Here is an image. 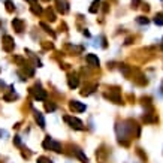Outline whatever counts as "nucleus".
Instances as JSON below:
<instances>
[{
    "instance_id": "f257e3e1",
    "label": "nucleus",
    "mask_w": 163,
    "mask_h": 163,
    "mask_svg": "<svg viewBox=\"0 0 163 163\" xmlns=\"http://www.w3.org/2000/svg\"><path fill=\"white\" fill-rule=\"evenodd\" d=\"M43 147L45 148H51V150H54V151H61V145L59 144V142H55V141H52L51 138H46V141L43 142Z\"/></svg>"
},
{
    "instance_id": "f03ea898",
    "label": "nucleus",
    "mask_w": 163,
    "mask_h": 163,
    "mask_svg": "<svg viewBox=\"0 0 163 163\" xmlns=\"http://www.w3.org/2000/svg\"><path fill=\"white\" fill-rule=\"evenodd\" d=\"M64 121H68L69 124L72 126V127H75L78 130H82L84 129V124H82V121H79L78 118H73V117H64Z\"/></svg>"
},
{
    "instance_id": "7ed1b4c3",
    "label": "nucleus",
    "mask_w": 163,
    "mask_h": 163,
    "mask_svg": "<svg viewBox=\"0 0 163 163\" xmlns=\"http://www.w3.org/2000/svg\"><path fill=\"white\" fill-rule=\"evenodd\" d=\"M32 91H33L34 97H36L37 100H43V99L46 97V93L43 91L42 88H37V87H34V88H33V90H32Z\"/></svg>"
},
{
    "instance_id": "20e7f679",
    "label": "nucleus",
    "mask_w": 163,
    "mask_h": 163,
    "mask_svg": "<svg viewBox=\"0 0 163 163\" xmlns=\"http://www.w3.org/2000/svg\"><path fill=\"white\" fill-rule=\"evenodd\" d=\"M70 109H73V111H86V105L79 103L78 100H72L70 102Z\"/></svg>"
},
{
    "instance_id": "39448f33",
    "label": "nucleus",
    "mask_w": 163,
    "mask_h": 163,
    "mask_svg": "<svg viewBox=\"0 0 163 163\" xmlns=\"http://www.w3.org/2000/svg\"><path fill=\"white\" fill-rule=\"evenodd\" d=\"M12 26H14V29H15L17 32H23V27H24V24H23V21H21V20H18V18H14V21H12Z\"/></svg>"
},
{
    "instance_id": "423d86ee",
    "label": "nucleus",
    "mask_w": 163,
    "mask_h": 163,
    "mask_svg": "<svg viewBox=\"0 0 163 163\" xmlns=\"http://www.w3.org/2000/svg\"><path fill=\"white\" fill-rule=\"evenodd\" d=\"M87 61H88L91 66H99V59L96 57L95 54H88V55H87Z\"/></svg>"
},
{
    "instance_id": "0eeeda50",
    "label": "nucleus",
    "mask_w": 163,
    "mask_h": 163,
    "mask_svg": "<svg viewBox=\"0 0 163 163\" xmlns=\"http://www.w3.org/2000/svg\"><path fill=\"white\" fill-rule=\"evenodd\" d=\"M34 118H36V121L39 123V126L41 127H45V120H43V115L41 114V112H34Z\"/></svg>"
},
{
    "instance_id": "6e6552de",
    "label": "nucleus",
    "mask_w": 163,
    "mask_h": 163,
    "mask_svg": "<svg viewBox=\"0 0 163 163\" xmlns=\"http://www.w3.org/2000/svg\"><path fill=\"white\" fill-rule=\"evenodd\" d=\"M57 3H59V9H60L61 12L64 14V12L68 11V3H66L64 0H57Z\"/></svg>"
},
{
    "instance_id": "1a4fd4ad",
    "label": "nucleus",
    "mask_w": 163,
    "mask_h": 163,
    "mask_svg": "<svg viewBox=\"0 0 163 163\" xmlns=\"http://www.w3.org/2000/svg\"><path fill=\"white\" fill-rule=\"evenodd\" d=\"M99 6H100V0H95V2H93V5H91V8H90V12H91V14H95L96 11L99 9Z\"/></svg>"
},
{
    "instance_id": "9d476101",
    "label": "nucleus",
    "mask_w": 163,
    "mask_h": 163,
    "mask_svg": "<svg viewBox=\"0 0 163 163\" xmlns=\"http://www.w3.org/2000/svg\"><path fill=\"white\" fill-rule=\"evenodd\" d=\"M5 43H6V51H11L12 50V46H9V45H12V37L11 36H5Z\"/></svg>"
},
{
    "instance_id": "9b49d317",
    "label": "nucleus",
    "mask_w": 163,
    "mask_h": 163,
    "mask_svg": "<svg viewBox=\"0 0 163 163\" xmlns=\"http://www.w3.org/2000/svg\"><path fill=\"white\" fill-rule=\"evenodd\" d=\"M69 87H72V88L78 87V78L77 77H70V78H69Z\"/></svg>"
},
{
    "instance_id": "f8f14e48",
    "label": "nucleus",
    "mask_w": 163,
    "mask_h": 163,
    "mask_svg": "<svg viewBox=\"0 0 163 163\" xmlns=\"http://www.w3.org/2000/svg\"><path fill=\"white\" fill-rule=\"evenodd\" d=\"M154 23L157 26H163V14H157V15H156Z\"/></svg>"
},
{
    "instance_id": "ddd939ff",
    "label": "nucleus",
    "mask_w": 163,
    "mask_h": 163,
    "mask_svg": "<svg viewBox=\"0 0 163 163\" xmlns=\"http://www.w3.org/2000/svg\"><path fill=\"white\" fill-rule=\"evenodd\" d=\"M77 154H78V157H79V159H81V160H82V162L86 163V162H88V159H87V156H84L82 154V153H81V151H79V150H77Z\"/></svg>"
},
{
    "instance_id": "4468645a",
    "label": "nucleus",
    "mask_w": 163,
    "mask_h": 163,
    "mask_svg": "<svg viewBox=\"0 0 163 163\" xmlns=\"http://www.w3.org/2000/svg\"><path fill=\"white\" fill-rule=\"evenodd\" d=\"M5 5H6V9H8L9 12H12V11H14V6H12V2H11V0H6V2H5Z\"/></svg>"
},
{
    "instance_id": "2eb2a0df",
    "label": "nucleus",
    "mask_w": 163,
    "mask_h": 163,
    "mask_svg": "<svg viewBox=\"0 0 163 163\" xmlns=\"http://www.w3.org/2000/svg\"><path fill=\"white\" fill-rule=\"evenodd\" d=\"M138 23H139V24H148V18H145V17H138Z\"/></svg>"
},
{
    "instance_id": "dca6fc26",
    "label": "nucleus",
    "mask_w": 163,
    "mask_h": 163,
    "mask_svg": "<svg viewBox=\"0 0 163 163\" xmlns=\"http://www.w3.org/2000/svg\"><path fill=\"white\" fill-rule=\"evenodd\" d=\"M37 163H52L50 159H46V157H39L37 159Z\"/></svg>"
},
{
    "instance_id": "f3484780",
    "label": "nucleus",
    "mask_w": 163,
    "mask_h": 163,
    "mask_svg": "<svg viewBox=\"0 0 163 163\" xmlns=\"http://www.w3.org/2000/svg\"><path fill=\"white\" fill-rule=\"evenodd\" d=\"M41 27H42V29H45V32H48V33H51L52 36H54V33H52V32H51V29H50V27L46 26L45 23H41Z\"/></svg>"
},
{
    "instance_id": "a211bd4d",
    "label": "nucleus",
    "mask_w": 163,
    "mask_h": 163,
    "mask_svg": "<svg viewBox=\"0 0 163 163\" xmlns=\"http://www.w3.org/2000/svg\"><path fill=\"white\" fill-rule=\"evenodd\" d=\"M46 109H48V111H54L55 106H54V105H50V103H46Z\"/></svg>"
},
{
    "instance_id": "6ab92c4d",
    "label": "nucleus",
    "mask_w": 163,
    "mask_h": 163,
    "mask_svg": "<svg viewBox=\"0 0 163 163\" xmlns=\"http://www.w3.org/2000/svg\"><path fill=\"white\" fill-rule=\"evenodd\" d=\"M33 12H34V14H41V12H42V9L37 6V8H33Z\"/></svg>"
},
{
    "instance_id": "aec40b11",
    "label": "nucleus",
    "mask_w": 163,
    "mask_h": 163,
    "mask_svg": "<svg viewBox=\"0 0 163 163\" xmlns=\"http://www.w3.org/2000/svg\"><path fill=\"white\" fill-rule=\"evenodd\" d=\"M15 144H17V145H20V144H21V142H20V138H18V136H15Z\"/></svg>"
},
{
    "instance_id": "412c9836",
    "label": "nucleus",
    "mask_w": 163,
    "mask_h": 163,
    "mask_svg": "<svg viewBox=\"0 0 163 163\" xmlns=\"http://www.w3.org/2000/svg\"><path fill=\"white\" fill-rule=\"evenodd\" d=\"M27 2H30V3H34V2H36V0H27Z\"/></svg>"
}]
</instances>
